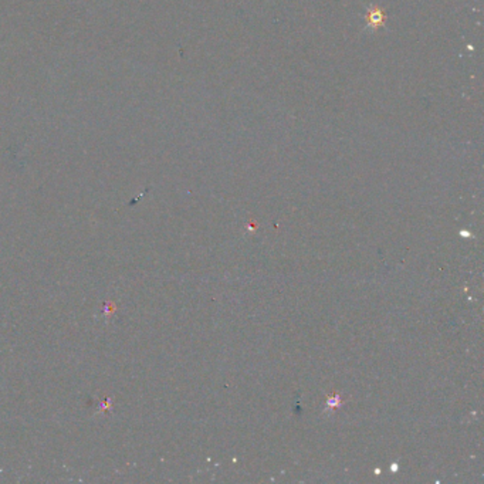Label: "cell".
Instances as JSON below:
<instances>
[{
	"label": "cell",
	"instance_id": "6da1fadb",
	"mask_svg": "<svg viewBox=\"0 0 484 484\" xmlns=\"http://www.w3.org/2000/svg\"><path fill=\"white\" fill-rule=\"evenodd\" d=\"M384 20H385V14L381 10H376V11L372 10V11L368 13V23L372 24V26H381V24H384Z\"/></svg>",
	"mask_w": 484,
	"mask_h": 484
}]
</instances>
